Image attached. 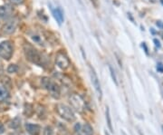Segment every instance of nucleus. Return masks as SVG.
Instances as JSON below:
<instances>
[{"instance_id":"f3484780","label":"nucleus","mask_w":163,"mask_h":135,"mask_svg":"<svg viewBox=\"0 0 163 135\" xmlns=\"http://www.w3.org/2000/svg\"><path fill=\"white\" fill-rule=\"evenodd\" d=\"M17 70H18V67H17L16 64H10V65H8V67H7V73H9V74L16 73Z\"/></svg>"},{"instance_id":"0eeeda50","label":"nucleus","mask_w":163,"mask_h":135,"mask_svg":"<svg viewBox=\"0 0 163 135\" xmlns=\"http://www.w3.org/2000/svg\"><path fill=\"white\" fill-rule=\"evenodd\" d=\"M55 63L59 68L65 70L70 65V60L63 53H58L55 56Z\"/></svg>"},{"instance_id":"bb28decb","label":"nucleus","mask_w":163,"mask_h":135,"mask_svg":"<svg viewBox=\"0 0 163 135\" xmlns=\"http://www.w3.org/2000/svg\"><path fill=\"white\" fill-rule=\"evenodd\" d=\"M161 4L163 5V0H161Z\"/></svg>"},{"instance_id":"20e7f679","label":"nucleus","mask_w":163,"mask_h":135,"mask_svg":"<svg viewBox=\"0 0 163 135\" xmlns=\"http://www.w3.org/2000/svg\"><path fill=\"white\" fill-rule=\"evenodd\" d=\"M89 71H90V77H91V82L93 85V88L97 94V96L98 98L101 99L102 97V91H101V88L100 81H99V78L97 76V74L95 73L93 67H92L91 65L89 66Z\"/></svg>"},{"instance_id":"ddd939ff","label":"nucleus","mask_w":163,"mask_h":135,"mask_svg":"<svg viewBox=\"0 0 163 135\" xmlns=\"http://www.w3.org/2000/svg\"><path fill=\"white\" fill-rule=\"evenodd\" d=\"M9 94H8V92L6 91V88L0 86V101H5L8 98Z\"/></svg>"},{"instance_id":"6ab92c4d","label":"nucleus","mask_w":163,"mask_h":135,"mask_svg":"<svg viewBox=\"0 0 163 135\" xmlns=\"http://www.w3.org/2000/svg\"><path fill=\"white\" fill-rule=\"evenodd\" d=\"M33 40L35 41V42H36V43H38L39 45H42V40H41V37H39V36H37V35H36V36H33Z\"/></svg>"},{"instance_id":"9b49d317","label":"nucleus","mask_w":163,"mask_h":135,"mask_svg":"<svg viewBox=\"0 0 163 135\" xmlns=\"http://www.w3.org/2000/svg\"><path fill=\"white\" fill-rule=\"evenodd\" d=\"M53 15H54V19L57 21V23H58L59 25H62L63 22V11H62V9L59 8V7L54 9V10H53Z\"/></svg>"},{"instance_id":"f03ea898","label":"nucleus","mask_w":163,"mask_h":135,"mask_svg":"<svg viewBox=\"0 0 163 135\" xmlns=\"http://www.w3.org/2000/svg\"><path fill=\"white\" fill-rule=\"evenodd\" d=\"M42 83H43L44 87L48 90V92L50 93V94L54 98L58 99L60 97V94H61L60 87L54 81L45 77L42 80Z\"/></svg>"},{"instance_id":"412c9836","label":"nucleus","mask_w":163,"mask_h":135,"mask_svg":"<svg viewBox=\"0 0 163 135\" xmlns=\"http://www.w3.org/2000/svg\"><path fill=\"white\" fill-rule=\"evenodd\" d=\"M157 71L160 73H163V64L161 63H159L157 64Z\"/></svg>"},{"instance_id":"9d476101","label":"nucleus","mask_w":163,"mask_h":135,"mask_svg":"<svg viewBox=\"0 0 163 135\" xmlns=\"http://www.w3.org/2000/svg\"><path fill=\"white\" fill-rule=\"evenodd\" d=\"M25 130L31 135H39L41 133V127L37 124H34V123H26Z\"/></svg>"},{"instance_id":"423d86ee","label":"nucleus","mask_w":163,"mask_h":135,"mask_svg":"<svg viewBox=\"0 0 163 135\" xmlns=\"http://www.w3.org/2000/svg\"><path fill=\"white\" fill-rule=\"evenodd\" d=\"M70 103L72 104V106L77 111L79 112H83L84 111V108H85V102L83 100V98L78 95V94H73L70 99Z\"/></svg>"},{"instance_id":"1a4fd4ad","label":"nucleus","mask_w":163,"mask_h":135,"mask_svg":"<svg viewBox=\"0 0 163 135\" xmlns=\"http://www.w3.org/2000/svg\"><path fill=\"white\" fill-rule=\"evenodd\" d=\"M17 25H18L17 19H12L10 21H8L3 26V33L6 35H12L13 33L15 31Z\"/></svg>"},{"instance_id":"2eb2a0df","label":"nucleus","mask_w":163,"mask_h":135,"mask_svg":"<svg viewBox=\"0 0 163 135\" xmlns=\"http://www.w3.org/2000/svg\"><path fill=\"white\" fill-rule=\"evenodd\" d=\"M20 119L19 118H15V119H14L11 123H9V126L11 127V128H14V129H16V128H18L19 126H20Z\"/></svg>"},{"instance_id":"6e6552de","label":"nucleus","mask_w":163,"mask_h":135,"mask_svg":"<svg viewBox=\"0 0 163 135\" xmlns=\"http://www.w3.org/2000/svg\"><path fill=\"white\" fill-rule=\"evenodd\" d=\"M75 130L78 135L93 134V129L89 123H85L84 125H81L80 123H76V125L75 126Z\"/></svg>"},{"instance_id":"4be33fe9","label":"nucleus","mask_w":163,"mask_h":135,"mask_svg":"<svg viewBox=\"0 0 163 135\" xmlns=\"http://www.w3.org/2000/svg\"><path fill=\"white\" fill-rule=\"evenodd\" d=\"M91 2H92V4L94 6V7H99V0H91Z\"/></svg>"},{"instance_id":"393cba45","label":"nucleus","mask_w":163,"mask_h":135,"mask_svg":"<svg viewBox=\"0 0 163 135\" xmlns=\"http://www.w3.org/2000/svg\"><path fill=\"white\" fill-rule=\"evenodd\" d=\"M156 25L158 27H160L161 29H163V23L161 21H157V23H156Z\"/></svg>"},{"instance_id":"a878e982","label":"nucleus","mask_w":163,"mask_h":135,"mask_svg":"<svg viewBox=\"0 0 163 135\" xmlns=\"http://www.w3.org/2000/svg\"><path fill=\"white\" fill-rule=\"evenodd\" d=\"M2 70H3V69H2V67H1V65H0V74L2 73Z\"/></svg>"},{"instance_id":"cd10ccee","label":"nucleus","mask_w":163,"mask_h":135,"mask_svg":"<svg viewBox=\"0 0 163 135\" xmlns=\"http://www.w3.org/2000/svg\"><path fill=\"white\" fill-rule=\"evenodd\" d=\"M162 129H163V126H162Z\"/></svg>"},{"instance_id":"5701e85b","label":"nucleus","mask_w":163,"mask_h":135,"mask_svg":"<svg viewBox=\"0 0 163 135\" xmlns=\"http://www.w3.org/2000/svg\"><path fill=\"white\" fill-rule=\"evenodd\" d=\"M153 42H154L155 46H156L158 48H161V43H160V41H159L158 39H154V40H153Z\"/></svg>"},{"instance_id":"dca6fc26","label":"nucleus","mask_w":163,"mask_h":135,"mask_svg":"<svg viewBox=\"0 0 163 135\" xmlns=\"http://www.w3.org/2000/svg\"><path fill=\"white\" fill-rule=\"evenodd\" d=\"M43 135H54V131L52 126H46L44 130Z\"/></svg>"},{"instance_id":"b1692460","label":"nucleus","mask_w":163,"mask_h":135,"mask_svg":"<svg viewBox=\"0 0 163 135\" xmlns=\"http://www.w3.org/2000/svg\"><path fill=\"white\" fill-rule=\"evenodd\" d=\"M5 133V127L2 123H0V134H3Z\"/></svg>"},{"instance_id":"7ed1b4c3","label":"nucleus","mask_w":163,"mask_h":135,"mask_svg":"<svg viewBox=\"0 0 163 135\" xmlns=\"http://www.w3.org/2000/svg\"><path fill=\"white\" fill-rule=\"evenodd\" d=\"M24 50H25V54L27 60H29L34 63H36V64L42 63V57H41L40 54L38 53L37 50L35 49L32 46L25 45Z\"/></svg>"},{"instance_id":"4468645a","label":"nucleus","mask_w":163,"mask_h":135,"mask_svg":"<svg viewBox=\"0 0 163 135\" xmlns=\"http://www.w3.org/2000/svg\"><path fill=\"white\" fill-rule=\"evenodd\" d=\"M106 121H107V124H108V127L110 129V131L113 133V125H112V120H111V116H110V110L108 107H106Z\"/></svg>"},{"instance_id":"39448f33","label":"nucleus","mask_w":163,"mask_h":135,"mask_svg":"<svg viewBox=\"0 0 163 135\" xmlns=\"http://www.w3.org/2000/svg\"><path fill=\"white\" fill-rule=\"evenodd\" d=\"M13 55L12 44L9 41H4L0 43V57L9 60Z\"/></svg>"},{"instance_id":"aec40b11","label":"nucleus","mask_w":163,"mask_h":135,"mask_svg":"<svg viewBox=\"0 0 163 135\" xmlns=\"http://www.w3.org/2000/svg\"><path fill=\"white\" fill-rule=\"evenodd\" d=\"M24 1H25V0H10V2L12 3L13 5H16V6L23 4V3H24Z\"/></svg>"},{"instance_id":"a211bd4d","label":"nucleus","mask_w":163,"mask_h":135,"mask_svg":"<svg viewBox=\"0 0 163 135\" xmlns=\"http://www.w3.org/2000/svg\"><path fill=\"white\" fill-rule=\"evenodd\" d=\"M109 69H110V72H111V75H112V78H113V82L115 83L116 85H118V82H117V77H116V74H115V72L113 70V68L112 67V65L109 66Z\"/></svg>"},{"instance_id":"f8f14e48","label":"nucleus","mask_w":163,"mask_h":135,"mask_svg":"<svg viewBox=\"0 0 163 135\" xmlns=\"http://www.w3.org/2000/svg\"><path fill=\"white\" fill-rule=\"evenodd\" d=\"M9 14H10V11H9L7 7H5V6H1L0 7V17L7 18Z\"/></svg>"},{"instance_id":"f257e3e1","label":"nucleus","mask_w":163,"mask_h":135,"mask_svg":"<svg viewBox=\"0 0 163 135\" xmlns=\"http://www.w3.org/2000/svg\"><path fill=\"white\" fill-rule=\"evenodd\" d=\"M55 108H56L57 113L64 120H66L68 122H74L75 120V115L73 110L69 106H67L63 103H59L56 105Z\"/></svg>"}]
</instances>
